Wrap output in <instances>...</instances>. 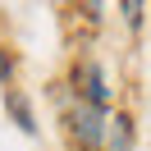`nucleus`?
<instances>
[{
	"label": "nucleus",
	"instance_id": "f257e3e1",
	"mask_svg": "<svg viewBox=\"0 0 151 151\" xmlns=\"http://www.w3.org/2000/svg\"><path fill=\"white\" fill-rule=\"evenodd\" d=\"M9 73H14V55L5 50V41H0V83H9Z\"/></svg>",
	"mask_w": 151,
	"mask_h": 151
}]
</instances>
